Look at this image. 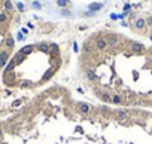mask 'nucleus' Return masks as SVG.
I'll list each match as a JSON object with an SVG mask.
<instances>
[{
    "label": "nucleus",
    "instance_id": "16",
    "mask_svg": "<svg viewBox=\"0 0 152 144\" xmlns=\"http://www.w3.org/2000/svg\"><path fill=\"white\" fill-rule=\"evenodd\" d=\"M5 8H6L8 11H11V9H12V3H11L9 0H6V2H5Z\"/></svg>",
    "mask_w": 152,
    "mask_h": 144
},
{
    "label": "nucleus",
    "instance_id": "26",
    "mask_svg": "<svg viewBox=\"0 0 152 144\" xmlns=\"http://www.w3.org/2000/svg\"><path fill=\"white\" fill-rule=\"evenodd\" d=\"M151 40H152V34H151Z\"/></svg>",
    "mask_w": 152,
    "mask_h": 144
},
{
    "label": "nucleus",
    "instance_id": "24",
    "mask_svg": "<svg viewBox=\"0 0 152 144\" xmlns=\"http://www.w3.org/2000/svg\"><path fill=\"white\" fill-rule=\"evenodd\" d=\"M19 104H21V100H17V101L14 103V106H15V107H17V106H19Z\"/></svg>",
    "mask_w": 152,
    "mask_h": 144
},
{
    "label": "nucleus",
    "instance_id": "23",
    "mask_svg": "<svg viewBox=\"0 0 152 144\" xmlns=\"http://www.w3.org/2000/svg\"><path fill=\"white\" fill-rule=\"evenodd\" d=\"M146 24H148V25H152V18H148V19H146Z\"/></svg>",
    "mask_w": 152,
    "mask_h": 144
},
{
    "label": "nucleus",
    "instance_id": "3",
    "mask_svg": "<svg viewBox=\"0 0 152 144\" xmlns=\"http://www.w3.org/2000/svg\"><path fill=\"white\" fill-rule=\"evenodd\" d=\"M8 60H9V52H8V51L0 52V68L5 67V64L8 63Z\"/></svg>",
    "mask_w": 152,
    "mask_h": 144
},
{
    "label": "nucleus",
    "instance_id": "6",
    "mask_svg": "<svg viewBox=\"0 0 152 144\" xmlns=\"http://www.w3.org/2000/svg\"><path fill=\"white\" fill-rule=\"evenodd\" d=\"M134 25H136V28H137V30H143V28L146 27V19H143V18H137Z\"/></svg>",
    "mask_w": 152,
    "mask_h": 144
},
{
    "label": "nucleus",
    "instance_id": "14",
    "mask_svg": "<svg viewBox=\"0 0 152 144\" xmlns=\"http://www.w3.org/2000/svg\"><path fill=\"white\" fill-rule=\"evenodd\" d=\"M49 51L52 54H58V46L55 43H52V45H49Z\"/></svg>",
    "mask_w": 152,
    "mask_h": 144
},
{
    "label": "nucleus",
    "instance_id": "12",
    "mask_svg": "<svg viewBox=\"0 0 152 144\" xmlns=\"http://www.w3.org/2000/svg\"><path fill=\"white\" fill-rule=\"evenodd\" d=\"M6 46H8L9 49L14 48V37H11V36L8 37V40H6Z\"/></svg>",
    "mask_w": 152,
    "mask_h": 144
},
{
    "label": "nucleus",
    "instance_id": "4",
    "mask_svg": "<svg viewBox=\"0 0 152 144\" xmlns=\"http://www.w3.org/2000/svg\"><path fill=\"white\" fill-rule=\"evenodd\" d=\"M89 106L86 104V103H79L78 104V112L79 113H82V114H86V113H89Z\"/></svg>",
    "mask_w": 152,
    "mask_h": 144
},
{
    "label": "nucleus",
    "instance_id": "17",
    "mask_svg": "<svg viewBox=\"0 0 152 144\" xmlns=\"http://www.w3.org/2000/svg\"><path fill=\"white\" fill-rule=\"evenodd\" d=\"M61 15H63V16H70V11H67V9H63V11H61Z\"/></svg>",
    "mask_w": 152,
    "mask_h": 144
},
{
    "label": "nucleus",
    "instance_id": "18",
    "mask_svg": "<svg viewBox=\"0 0 152 144\" xmlns=\"http://www.w3.org/2000/svg\"><path fill=\"white\" fill-rule=\"evenodd\" d=\"M86 76H88V79H94V73H93L91 70H88V71H86Z\"/></svg>",
    "mask_w": 152,
    "mask_h": 144
},
{
    "label": "nucleus",
    "instance_id": "8",
    "mask_svg": "<svg viewBox=\"0 0 152 144\" xmlns=\"http://www.w3.org/2000/svg\"><path fill=\"white\" fill-rule=\"evenodd\" d=\"M33 45H27V46H24V48L21 49V51H19V52H21V54H22V55H28V54H30V52H33Z\"/></svg>",
    "mask_w": 152,
    "mask_h": 144
},
{
    "label": "nucleus",
    "instance_id": "25",
    "mask_svg": "<svg viewBox=\"0 0 152 144\" xmlns=\"http://www.w3.org/2000/svg\"><path fill=\"white\" fill-rule=\"evenodd\" d=\"M18 40H24V36H22V34H21V33H19V34H18Z\"/></svg>",
    "mask_w": 152,
    "mask_h": 144
},
{
    "label": "nucleus",
    "instance_id": "1",
    "mask_svg": "<svg viewBox=\"0 0 152 144\" xmlns=\"http://www.w3.org/2000/svg\"><path fill=\"white\" fill-rule=\"evenodd\" d=\"M109 45H107V40L104 39V37H100V39H97V42H96V48L99 49V51H104V49L107 48Z\"/></svg>",
    "mask_w": 152,
    "mask_h": 144
},
{
    "label": "nucleus",
    "instance_id": "20",
    "mask_svg": "<svg viewBox=\"0 0 152 144\" xmlns=\"http://www.w3.org/2000/svg\"><path fill=\"white\" fill-rule=\"evenodd\" d=\"M6 21V15L5 14H0V22H5Z\"/></svg>",
    "mask_w": 152,
    "mask_h": 144
},
{
    "label": "nucleus",
    "instance_id": "9",
    "mask_svg": "<svg viewBox=\"0 0 152 144\" xmlns=\"http://www.w3.org/2000/svg\"><path fill=\"white\" fill-rule=\"evenodd\" d=\"M116 116L119 119H127L128 117V112L127 110H116Z\"/></svg>",
    "mask_w": 152,
    "mask_h": 144
},
{
    "label": "nucleus",
    "instance_id": "11",
    "mask_svg": "<svg viewBox=\"0 0 152 144\" xmlns=\"http://www.w3.org/2000/svg\"><path fill=\"white\" fill-rule=\"evenodd\" d=\"M39 51H42V52H49V45H46V43H39Z\"/></svg>",
    "mask_w": 152,
    "mask_h": 144
},
{
    "label": "nucleus",
    "instance_id": "5",
    "mask_svg": "<svg viewBox=\"0 0 152 144\" xmlns=\"http://www.w3.org/2000/svg\"><path fill=\"white\" fill-rule=\"evenodd\" d=\"M130 48H131V51H133L134 54H140V52H143V49H145L142 43H137V42H133Z\"/></svg>",
    "mask_w": 152,
    "mask_h": 144
},
{
    "label": "nucleus",
    "instance_id": "15",
    "mask_svg": "<svg viewBox=\"0 0 152 144\" xmlns=\"http://www.w3.org/2000/svg\"><path fill=\"white\" fill-rule=\"evenodd\" d=\"M110 101H112L113 104H121V97H119V95H113Z\"/></svg>",
    "mask_w": 152,
    "mask_h": 144
},
{
    "label": "nucleus",
    "instance_id": "21",
    "mask_svg": "<svg viewBox=\"0 0 152 144\" xmlns=\"http://www.w3.org/2000/svg\"><path fill=\"white\" fill-rule=\"evenodd\" d=\"M130 9H131V6H130V5H125V6H124V12H125V14H127Z\"/></svg>",
    "mask_w": 152,
    "mask_h": 144
},
{
    "label": "nucleus",
    "instance_id": "10",
    "mask_svg": "<svg viewBox=\"0 0 152 144\" xmlns=\"http://www.w3.org/2000/svg\"><path fill=\"white\" fill-rule=\"evenodd\" d=\"M52 74H54V70L51 68V70H48V71H46V73H45V74L42 76V80H43V82H46V80H49L51 77H52Z\"/></svg>",
    "mask_w": 152,
    "mask_h": 144
},
{
    "label": "nucleus",
    "instance_id": "19",
    "mask_svg": "<svg viewBox=\"0 0 152 144\" xmlns=\"http://www.w3.org/2000/svg\"><path fill=\"white\" fill-rule=\"evenodd\" d=\"M33 8H34V9H40L42 6H40V3H39V2H33Z\"/></svg>",
    "mask_w": 152,
    "mask_h": 144
},
{
    "label": "nucleus",
    "instance_id": "2",
    "mask_svg": "<svg viewBox=\"0 0 152 144\" xmlns=\"http://www.w3.org/2000/svg\"><path fill=\"white\" fill-rule=\"evenodd\" d=\"M106 40H107V45L109 46H112V48H115L116 45H118V36H115V34H109L107 37H106Z\"/></svg>",
    "mask_w": 152,
    "mask_h": 144
},
{
    "label": "nucleus",
    "instance_id": "7",
    "mask_svg": "<svg viewBox=\"0 0 152 144\" xmlns=\"http://www.w3.org/2000/svg\"><path fill=\"white\" fill-rule=\"evenodd\" d=\"M101 8H103L101 3H91V5L88 6V9H89L91 12H97V11H100Z\"/></svg>",
    "mask_w": 152,
    "mask_h": 144
},
{
    "label": "nucleus",
    "instance_id": "13",
    "mask_svg": "<svg viewBox=\"0 0 152 144\" xmlns=\"http://www.w3.org/2000/svg\"><path fill=\"white\" fill-rule=\"evenodd\" d=\"M57 5H58L60 8H64V6L69 5V0H57Z\"/></svg>",
    "mask_w": 152,
    "mask_h": 144
},
{
    "label": "nucleus",
    "instance_id": "22",
    "mask_svg": "<svg viewBox=\"0 0 152 144\" xmlns=\"http://www.w3.org/2000/svg\"><path fill=\"white\" fill-rule=\"evenodd\" d=\"M17 6H18V9H19V11H24V5H22V3H18Z\"/></svg>",
    "mask_w": 152,
    "mask_h": 144
}]
</instances>
